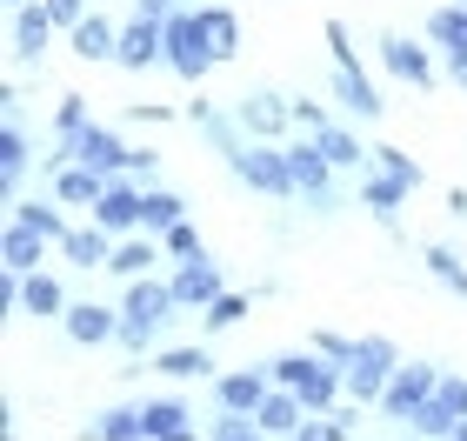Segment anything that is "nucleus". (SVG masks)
Returning <instances> with one entry per match:
<instances>
[{
	"mask_svg": "<svg viewBox=\"0 0 467 441\" xmlns=\"http://www.w3.org/2000/svg\"><path fill=\"white\" fill-rule=\"evenodd\" d=\"M394 341H380V334H368V341L354 348V362H348V402H360V408H380V394H388V382H394Z\"/></svg>",
	"mask_w": 467,
	"mask_h": 441,
	"instance_id": "f257e3e1",
	"label": "nucleus"
},
{
	"mask_svg": "<svg viewBox=\"0 0 467 441\" xmlns=\"http://www.w3.org/2000/svg\"><path fill=\"white\" fill-rule=\"evenodd\" d=\"M227 167L241 174L254 194H294V167H287V147H274V141H247V147H234Z\"/></svg>",
	"mask_w": 467,
	"mask_h": 441,
	"instance_id": "f03ea898",
	"label": "nucleus"
},
{
	"mask_svg": "<svg viewBox=\"0 0 467 441\" xmlns=\"http://www.w3.org/2000/svg\"><path fill=\"white\" fill-rule=\"evenodd\" d=\"M167 68H174L181 80H201L207 68H214V47H207V27H201V7L194 14H181L167 20Z\"/></svg>",
	"mask_w": 467,
	"mask_h": 441,
	"instance_id": "7ed1b4c3",
	"label": "nucleus"
},
{
	"mask_svg": "<svg viewBox=\"0 0 467 441\" xmlns=\"http://www.w3.org/2000/svg\"><path fill=\"white\" fill-rule=\"evenodd\" d=\"M287 167H294V194L334 215V161L321 154V141H287Z\"/></svg>",
	"mask_w": 467,
	"mask_h": 441,
	"instance_id": "20e7f679",
	"label": "nucleus"
},
{
	"mask_svg": "<svg viewBox=\"0 0 467 441\" xmlns=\"http://www.w3.org/2000/svg\"><path fill=\"white\" fill-rule=\"evenodd\" d=\"M441 388V368L434 362H414V368H394V382H388V394H380V415H394V422H414L420 415V402Z\"/></svg>",
	"mask_w": 467,
	"mask_h": 441,
	"instance_id": "39448f33",
	"label": "nucleus"
},
{
	"mask_svg": "<svg viewBox=\"0 0 467 441\" xmlns=\"http://www.w3.org/2000/svg\"><path fill=\"white\" fill-rule=\"evenodd\" d=\"M174 308H181L174 281H154V275L127 281V294H120V314H127V321H147V328H167V321H174Z\"/></svg>",
	"mask_w": 467,
	"mask_h": 441,
	"instance_id": "423d86ee",
	"label": "nucleus"
},
{
	"mask_svg": "<svg viewBox=\"0 0 467 441\" xmlns=\"http://www.w3.org/2000/svg\"><path fill=\"white\" fill-rule=\"evenodd\" d=\"M154 60H167V27H161V20H147V14H134V20L120 27V54H114V68L147 74Z\"/></svg>",
	"mask_w": 467,
	"mask_h": 441,
	"instance_id": "0eeeda50",
	"label": "nucleus"
},
{
	"mask_svg": "<svg viewBox=\"0 0 467 441\" xmlns=\"http://www.w3.org/2000/svg\"><path fill=\"white\" fill-rule=\"evenodd\" d=\"M140 194H147V187H134V174H127V181L114 174V181H108V194H100L88 215L108 227L114 241H120V235H140Z\"/></svg>",
	"mask_w": 467,
	"mask_h": 441,
	"instance_id": "6e6552de",
	"label": "nucleus"
},
{
	"mask_svg": "<svg viewBox=\"0 0 467 441\" xmlns=\"http://www.w3.org/2000/svg\"><path fill=\"white\" fill-rule=\"evenodd\" d=\"M234 121L247 128V141H281L287 128H294V100H281V94H261L254 88L241 108H234Z\"/></svg>",
	"mask_w": 467,
	"mask_h": 441,
	"instance_id": "1a4fd4ad",
	"label": "nucleus"
},
{
	"mask_svg": "<svg viewBox=\"0 0 467 441\" xmlns=\"http://www.w3.org/2000/svg\"><path fill=\"white\" fill-rule=\"evenodd\" d=\"M380 68H388L394 80H408V88H434V54L420 47V40H408V34L380 40Z\"/></svg>",
	"mask_w": 467,
	"mask_h": 441,
	"instance_id": "9d476101",
	"label": "nucleus"
},
{
	"mask_svg": "<svg viewBox=\"0 0 467 441\" xmlns=\"http://www.w3.org/2000/svg\"><path fill=\"white\" fill-rule=\"evenodd\" d=\"M67 147H74V161L100 167L108 181H114V174H127V154H134V147H127V141H120L114 128H100V121H94V128H80V134H74Z\"/></svg>",
	"mask_w": 467,
	"mask_h": 441,
	"instance_id": "9b49d317",
	"label": "nucleus"
},
{
	"mask_svg": "<svg viewBox=\"0 0 467 441\" xmlns=\"http://www.w3.org/2000/svg\"><path fill=\"white\" fill-rule=\"evenodd\" d=\"M414 187L400 181V174H388V167H374L368 181H360V207H374V221L388 227V235H400V201H408Z\"/></svg>",
	"mask_w": 467,
	"mask_h": 441,
	"instance_id": "f8f14e48",
	"label": "nucleus"
},
{
	"mask_svg": "<svg viewBox=\"0 0 467 441\" xmlns=\"http://www.w3.org/2000/svg\"><path fill=\"white\" fill-rule=\"evenodd\" d=\"M54 34H60V20L47 14V0H27V7H14V60H40Z\"/></svg>",
	"mask_w": 467,
	"mask_h": 441,
	"instance_id": "ddd939ff",
	"label": "nucleus"
},
{
	"mask_svg": "<svg viewBox=\"0 0 467 441\" xmlns=\"http://www.w3.org/2000/svg\"><path fill=\"white\" fill-rule=\"evenodd\" d=\"M267 388H274V368H234V374H221V382H214V408H247V415H261Z\"/></svg>",
	"mask_w": 467,
	"mask_h": 441,
	"instance_id": "4468645a",
	"label": "nucleus"
},
{
	"mask_svg": "<svg viewBox=\"0 0 467 441\" xmlns=\"http://www.w3.org/2000/svg\"><path fill=\"white\" fill-rule=\"evenodd\" d=\"M114 334H120V308H100V301H74L67 308V341L100 348V341H114Z\"/></svg>",
	"mask_w": 467,
	"mask_h": 441,
	"instance_id": "2eb2a0df",
	"label": "nucleus"
},
{
	"mask_svg": "<svg viewBox=\"0 0 467 441\" xmlns=\"http://www.w3.org/2000/svg\"><path fill=\"white\" fill-rule=\"evenodd\" d=\"M140 435H147V441H181V435H194V408L174 402V394L140 402Z\"/></svg>",
	"mask_w": 467,
	"mask_h": 441,
	"instance_id": "dca6fc26",
	"label": "nucleus"
},
{
	"mask_svg": "<svg viewBox=\"0 0 467 441\" xmlns=\"http://www.w3.org/2000/svg\"><path fill=\"white\" fill-rule=\"evenodd\" d=\"M174 294H181V308H207V301L221 294V261H214V255L181 261V268H174Z\"/></svg>",
	"mask_w": 467,
	"mask_h": 441,
	"instance_id": "f3484780",
	"label": "nucleus"
},
{
	"mask_svg": "<svg viewBox=\"0 0 467 441\" xmlns=\"http://www.w3.org/2000/svg\"><path fill=\"white\" fill-rule=\"evenodd\" d=\"M60 255H67L80 275H94V268H108L114 261V235L100 221H88V227H67V241H60Z\"/></svg>",
	"mask_w": 467,
	"mask_h": 441,
	"instance_id": "a211bd4d",
	"label": "nucleus"
},
{
	"mask_svg": "<svg viewBox=\"0 0 467 441\" xmlns=\"http://www.w3.org/2000/svg\"><path fill=\"white\" fill-rule=\"evenodd\" d=\"M161 255H167V247H161V235L147 241V227H140V235H120V241H114L108 275H120V281H140V275H154V261H161Z\"/></svg>",
	"mask_w": 467,
	"mask_h": 441,
	"instance_id": "6ab92c4d",
	"label": "nucleus"
},
{
	"mask_svg": "<svg viewBox=\"0 0 467 441\" xmlns=\"http://www.w3.org/2000/svg\"><path fill=\"white\" fill-rule=\"evenodd\" d=\"M100 194H108V174L88 167V161H67V167L54 174V201H67V207H94Z\"/></svg>",
	"mask_w": 467,
	"mask_h": 441,
	"instance_id": "aec40b11",
	"label": "nucleus"
},
{
	"mask_svg": "<svg viewBox=\"0 0 467 441\" xmlns=\"http://www.w3.org/2000/svg\"><path fill=\"white\" fill-rule=\"evenodd\" d=\"M334 100H341L348 114H360V121H380V108H388V100H380V88L360 68H334Z\"/></svg>",
	"mask_w": 467,
	"mask_h": 441,
	"instance_id": "412c9836",
	"label": "nucleus"
},
{
	"mask_svg": "<svg viewBox=\"0 0 467 441\" xmlns=\"http://www.w3.org/2000/svg\"><path fill=\"white\" fill-rule=\"evenodd\" d=\"M47 235H34V227H20V221H7V235H0V268H20V275H34L40 261H47Z\"/></svg>",
	"mask_w": 467,
	"mask_h": 441,
	"instance_id": "4be33fe9",
	"label": "nucleus"
},
{
	"mask_svg": "<svg viewBox=\"0 0 467 441\" xmlns=\"http://www.w3.org/2000/svg\"><path fill=\"white\" fill-rule=\"evenodd\" d=\"M74 54H80V60H114V54H120V27H114L108 14H88V20L74 27Z\"/></svg>",
	"mask_w": 467,
	"mask_h": 441,
	"instance_id": "5701e85b",
	"label": "nucleus"
},
{
	"mask_svg": "<svg viewBox=\"0 0 467 441\" xmlns=\"http://www.w3.org/2000/svg\"><path fill=\"white\" fill-rule=\"evenodd\" d=\"M301 415H307V402H301L294 388L274 382L267 402H261V435H294V428H301Z\"/></svg>",
	"mask_w": 467,
	"mask_h": 441,
	"instance_id": "b1692460",
	"label": "nucleus"
},
{
	"mask_svg": "<svg viewBox=\"0 0 467 441\" xmlns=\"http://www.w3.org/2000/svg\"><path fill=\"white\" fill-rule=\"evenodd\" d=\"M27 161H34V154H27V134L7 121V128H0V201L20 194V174H27Z\"/></svg>",
	"mask_w": 467,
	"mask_h": 441,
	"instance_id": "393cba45",
	"label": "nucleus"
},
{
	"mask_svg": "<svg viewBox=\"0 0 467 441\" xmlns=\"http://www.w3.org/2000/svg\"><path fill=\"white\" fill-rule=\"evenodd\" d=\"M67 288H60L54 275H47V268H34V275H27V314H40V321H67Z\"/></svg>",
	"mask_w": 467,
	"mask_h": 441,
	"instance_id": "a878e982",
	"label": "nucleus"
},
{
	"mask_svg": "<svg viewBox=\"0 0 467 441\" xmlns=\"http://www.w3.org/2000/svg\"><path fill=\"white\" fill-rule=\"evenodd\" d=\"M174 221H187V201L174 194V187H147L140 194V227L147 235H167Z\"/></svg>",
	"mask_w": 467,
	"mask_h": 441,
	"instance_id": "bb28decb",
	"label": "nucleus"
},
{
	"mask_svg": "<svg viewBox=\"0 0 467 441\" xmlns=\"http://www.w3.org/2000/svg\"><path fill=\"white\" fill-rule=\"evenodd\" d=\"M7 207H14V221H20V227H34V235H47L54 247L67 241V221H60V207H67V201H7Z\"/></svg>",
	"mask_w": 467,
	"mask_h": 441,
	"instance_id": "cd10ccee",
	"label": "nucleus"
},
{
	"mask_svg": "<svg viewBox=\"0 0 467 441\" xmlns=\"http://www.w3.org/2000/svg\"><path fill=\"white\" fill-rule=\"evenodd\" d=\"M154 368L167 374V382H194V374H214V354L207 348H161Z\"/></svg>",
	"mask_w": 467,
	"mask_h": 441,
	"instance_id": "c85d7f7f",
	"label": "nucleus"
},
{
	"mask_svg": "<svg viewBox=\"0 0 467 441\" xmlns=\"http://www.w3.org/2000/svg\"><path fill=\"white\" fill-rule=\"evenodd\" d=\"M201 27H207L214 60H234V54H241V20H234L227 7H201Z\"/></svg>",
	"mask_w": 467,
	"mask_h": 441,
	"instance_id": "c756f323",
	"label": "nucleus"
},
{
	"mask_svg": "<svg viewBox=\"0 0 467 441\" xmlns=\"http://www.w3.org/2000/svg\"><path fill=\"white\" fill-rule=\"evenodd\" d=\"M314 141H321V154H327L334 167H368V161H374V147H360L348 128H334V121H327V128L314 134Z\"/></svg>",
	"mask_w": 467,
	"mask_h": 441,
	"instance_id": "7c9ffc66",
	"label": "nucleus"
},
{
	"mask_svg": "<svg viewBox=\"0 0 467 441\" xmlns=\"http://www.w3.org/2000/svg\"><path fill=\"white\" fill-rule=\"evenodd\" d=\"M247 308H254L247 294H227V288H221L214 301L201 308V328H207V334H227V328H241V321H247Z\"/></svg>",
	"mask_w": 467,
	"mask_h": 441,
	"instance_id": "2f4dec72",
	"label": "nucleus"
},
{
	"mask_svg": "<svg viewBox=\"0 0 467 441\" xmlns=\"http://www.w3.org/2000/svg\"><path fill=\"white\" fill-rule=\"evenodd\" d=\"M428 40H434V47H448V54H467V7H441L428 20Z\"/></svg>",
	"mask_w": 467,
	"mask_h": 441,
	"instance_id": "473e14b6",
	"label": "nucleus"
},
{
	"mask_svg": "<svg viewBox=\"0 0 467 441\" xmlns=\"http://www.w3.org/2000/svg\"><path fill=\"white\" fill-rule=\"evenodd\" d=\"M420 261H428V275H434L441 288H454L461 301H467V268H461L454 247H420Z\"/></svg>",
	"mask_w": 467,
	"mask_h": 441,
	"instance_id": "72a5a7b5",
	"label": "nucleus"
},
{
	"mask_svg": "<svg viewBox=\"0 0 467 441\" xmlns=\"http://www.w3.org/2000/svg\"><path fill=\"white\" fill-rule=\"evenodd\" d=\"M454 422H461V415H454L448 402H441V388H434L428 402H420V415H414L408 428H414V435H454Z\"/></svg>",
	"mask_w": 467,
	"mask_h": 441,
	"instance_id": "f704fd0d",
	"label": "nucleus"
},
{
	"mask_svg": "<svg viewBox=\"0 0 467 441\" xmlns=\"http://www.w3.org/2000/svg\"><path fill=\"white\" fill-rule=\"evenodd\" d=\"M80 128H94V114H88V94H60V108H54V134H60V141H74Z\"/></svg>",
	"mask_w": 467,
	"mask_h": 441,
	"instance_id": "c9c22d12",
	"label": "nucleus"
},
{
	"mask_svg": "<svg viewBox=\"0 0 467 441\" xmlns=\"http://www.w3.org/2000/svg\"><path fill=\"white\" fill-rule=\"evenodd\" d=\"M94 435H100V441H147V435H140V408H108V415L94 422Z\"/></svg>",
	"mask_w": 467,
	"mask_h": 441,
	"instance_id": "e433bc0d",
	"label": "nucleus"
},
{
	"mask_svg": "<svg viewBox=\"0 0 467 441\" xmlns=\"http://www.w3.org/2000/svg\"><path fill=\"white\" fill-rule=\"evenodd\" d=\"M161 247H167V261H194V255H207L201 235H194V221H174V227L161 235Z\"/></svg>",
	"mask_w": 467,
	"mask_h": 441,
	"instance_id": "4c0bfd02",
	"label": "nucleus"
},
{
	"mask_svg": "<svg viewBox=\"0 0 467 441\" xmlns=\"http://www.w3.org/2000/svg\"><path fill=\"white\" fill-rule=\"evenodd\" d=\"M374 167H388V174H400L408 187H420V181H428V174H420V161L408 154V147H374Z\"/></svg>",
	"mask_w": 467,
	"mask_h": 441,
	"instance_id": "58836bf2",
	"label": "nucleus"
},
{
	"mask_svg": "<svg viewBox=\"0 0 467 441\" xmlns=\"http://www.w3.org/2000/svg\"><path fill=\"white\" fill-rule=\"evenodd\" d=\"M307 348H321V354H327V362H341V368H348L360 341H348V334H327V328H321V334H314V341H307Z\"/></svg>",
	"mask_w": 467,
	"mask_h": 441,
	"instance_id": "ea45409f",
	"label": "nucleus"
},
{
	"mask_svg": "<svg viewBox=\"0 0 467 441\" xmlns=\"http://www.w3.org/2000/svg\"><path fill=\"white\" fill-rule=\"evenodd\" d=\"M114 341H120L127 354H147V348H154V328H147V321H127V314H120V334H114Z\"/></svg>",
	"mask_w": 467,
	"mask_h": 441,
	"instance_id": "a19ab883",
	"label": "nucleus"
},
{
	"mask_svg": "<svg viewBox=\"0 0 467 441\" xmlns=\"http://www.w3.org/2000/svg\"><path fill=\"white\" fill-rule=\"evenodd\" d=\"M327 121H334V114L321 108V100H294V128H307V134H321V128H327Z\"/></svg>",
	"mask_w": 467,
	"mask_h": 441,
	"instance_id": "79ce46f5",
	"label": "nucleus"
},
{
	"mask_svg": "<svg viewBox=\"0 0 467 441\" xmlns=\"http://www.w3.org/2000/svg\"><path fill=\"white\" fill-rule=\"evenodd\" d=\"M47 14L60 20V34H74L80 20H88V0H47Z\"/></svg>",
	"mask_w": 467,
	"mask_h": 441,
	"instance_id": "37998d69",
	"label": "nucleus"
},
{
	"mask_svg": "<svg viewBox=\"0 0 467 441\" xmlns=\"http://www.w3.org/2000/svg\"><path fill=\"white\" fill-rule=\"evenodd\" d=\"M327 47H334V68H360V54L348 47V27H341V20H327Z\"/></svg>",
	"mask_w": 467,
	"mask_h": 441,
	"instance_id": "c03bdc74",
	"label": "nucleus"
},
{
	"mask_svg": "<svg viewBox=\"0 0 467 441\" xmlns=\"http://www.w3.org/2000/svg\"><path fill=\"white\" fill-rule=\"evenodd\" d=\"M154 167H161V154H154V147H134V154H127V174H134L140 187H154Z\"/></svg>",
	"mask_w": 467,
	"mask_h": 441,
	"instance_id": "a18cd8bd",
	"label": "nucleus"
},
{
	"mask_svg": "<svg viewBox=\"0 0 467 441\" xmlns=\"http://www.w3.org/2000/svg\"><path fill=\"white\" fill-rule=\"evenodd\" d=\"M441 402L454 415H467V374H441Z\"/></svg>",
	"mask_w": 467,
	"mask_h": 441,
	"instance_id": "49530a36",
	"label": "nucleus"
},
{
	"mask_svg": "<svg viewBox=\"0 0 467 441\" xmlns=\"http://www.w3.org/2000/svg\"><path fill=\"white\" fill-rule=\"evenodd\" d=\"M448 215H454V221H467V187H454V194H448Z\"/></svg>",
	"mask_w": 467,
	"mask_h": 441,
	"instance_id": "de8ad7c7",
	"label": "nucleus"
},
{
	"mask_svg": "<svg viewBox=\"0 0 467 441\" xmlns=\"http://www.w3.org/2000/svg\"><path fill=\"white\" fill-rule=\"evenodd\" d=\"M448 74H454L461 88H467V54H448Z\"/></svg>",
	"mask_w": 467,
	"mask_h": 441,
	"instance_id": "09e8293b",
	"label": "nucleus"
},
{
	"mask_svg": "<svg viewBox=\"0 0 467 441\" xmlns=\"http://www.w3.org/2000/svg\"><path fill=\"white\" fill-rule=\"evenodd\" d=\"M454 441H467V415H461V422H454Z\"/></svg>",
	"mask_w": 467,
	"mask_h": 441,
	"instance_id": "8fccbe9b",
	"label": "nucleus"
},
{
	"mask_svg": "<svg viewBox=\"0 0 467 441\" xmlns=\"http://www.w3.org/2000/svg\"><path fill=\"white\" fill-rule=\"evenodd\" d=\"M7 7H27V0H7Z\"/></svg>",
	"mask_w": 467,
	"mask_h": 441,
	"instance_id": "3c124183",
	"label": "nucleus"
},
{
	"mask_svg": "<svg viewBox=\"0 0 467 441\" xmlns=\"http://www.w3.org/2000/svg\"><path fill=\"white\" fill-rule=\"evenodd\" d=\"M461 7H467V0H461Z\"/></svg>",
	"mask_w": 467,
	"mask_h": 441,
	"instance_id": "603ef678",
	"label": "nucleus"
}]
</instances>
